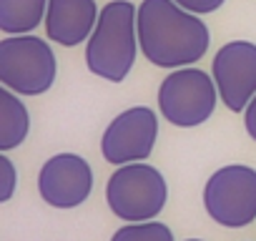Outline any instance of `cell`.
<instances>
[{
  "mask_svg": "<svg viewBox=\"0 0 256 241\" xmlns=\"http://www.w3.org/2000/svg\"><path fill=\"white\" fill-rule=\"evenodd\" d=\"M98 16L100 10L96 0H48L43 23L46 36L63 48H76L80 43H88Z\"/></svg>",
  "mask_w": 256,
  "mask_h": 241,
  "instance_id": "obj_10",
  "label": "cell"
},
{
  "mask_svg": "<svg viewBox=\"0 0 256 241\" xmlns=\"http://www.w3.org/2000/svg\"><path fill=\"white\" fill-rule=\"evenodd\" d=\"M58 60L38 36H6L0 40V83L18 96H43L53 88Z\"/></svg>",
  "mask_w": 256,
  "mask_h": 241,
  "instance_id": "obj_4",
  "label": "cell"
},
{
  "mask_svg": "<svg viewBox=\"0 0 256 241\" xmlns=\"http://www.w3.org/2000/svg\"><path fill=\"white\" fill-rule=\"evenodd\" d=\"M16 186H18V171L6 154H0V204H8L13 198Z\"/></svg>",
  "mask_w": 256,
  "mask_h": 241,
  "instance_id": "obj_14",
  "label": "cell"
},
{
  "mask_svg": "<svg viewBox=\"0 0 256 241\" xmlns=\"http://www.w3.org/2000/svg\"><path fill=\"white\" fill-rule=\"evenodd\" d=\"M211 76L218 88L221 103L231 113L246 110L256 96V43L228 40L224 43L211 63Z\"/></svg>",
  "mask_w": 256,
  "mask_h": 241,
  "instance_id": "obj_8",
  "label": "cell"
},
{
  "mask_svg": "<svg viewBox=\"0 0 256 241\" xmlns=\"http://www.w3.org/2000/svg\"><path fill=\"white\" fill-rule=\"evenodd\" d=\"M204 208L224 228H244L256 221V168L246 164L216 168L204 186Z\"/></svg>",
  "mask_w": 256,
  "mask_h": 241,
  "instance_id": "obj_6",
  "label": "cell"
},
{
  "mask_svg": "<svg viewBox=\"0 0 256 241\" xmlns=\"http://www.w3.org/2000/svg\"><path fill=\"white\" fill-rule=\"evenodd\" d=\"M48 0H0V30L6 36L33 33L46 23Z\"/></svg>",
  "mask_w": 256,
  "mask_h": 241,
  "instance_id": "obj_12",
  "label": "cell"
},
{
  "mask_svg": "<svg viewBox=\"0 0 256 241\" xmlns=\"http://www.w3.org/2000/svg\"><path fill=\"white\" fill-rule=\"evenodd\" d=\"M244 128H246L248 138L256 141V96L251 98V103H248L246 110H244Z\"/></svg>",
  "mask_w": 256,
  "mask_h": 241,
  "instance_id": "obj_16",
  "label": "cell"
},
{
  "mask_svg": "<svg viewBox=\"0 0 256 241\" xmlns=\"http://www.w3.org/2000/svg\"><path fill=\"white\" fill-rule=\"evenodd\" d=\"M30 134V113L18 93L0 88V151L8 154L26 144Z\"/></svg>",
  "mask_w": 256,
  "mask_h": 241,
  "instance_id": "obj_11",
  "label": "cell"
},
{
  "mask_svg": "<svg viewBox=\"0 0 256 241\" xmlns=\"http://www.w3.org/2000/svg\"><path fill=\"white\" fill-rule=\"evenodd\" d=\"M93 191V168L78 154H56L38 171V194L50 208H76Z\"/></svg>",
  "mask_w": 256,
  "mask_h": 241,
  "instance_id": "obj_9",
  "label": "cell"
},
{
  "mask_svg": "<svg viewBox=\"0 0 256 241\" xmlns=\"http://www.w3.org/2000/svg\"><path fill=\"white\" fill-rule=\"evenodd\" d=\"M110 241H176L174 231L164 221H138V224H123L113 231Z\"/></svg>",
  "mask_w": 256,
  "mask_h": 241,
  "instance_id": "obj_13",
  "label": "cell"
},
{
  "mask_svg": "<svg viewBox=\"0 0 256 241\" xmlns=\"http://www.w3.org/2000/svg\"><path fill=\"white\" fill-rule=\"evenodd\" d=\"M214 76L186 66L171 70L158 86V110L176 128H196L214 116L218 103Z\"/></svg>",
  "mask_w": 256,
  "mask_h": 241,
  "instance_id": "obj_5",
  "label": "cell"
},
{
  "mask_svg": "<svg viewBox=\"0 0 256 241\" xmlns=\"http://www.w3.org/2000/svg\"><path fill=\"white\" fill-rule=\"evenodd\" d=\"M138 46L151 66L176 70L208 53L211 33L201 16L188 13L176 0H141Z\"/></svg>",
  "mask_w": 256,
  "mask_h": 241,
  "instance_id": "obj_1",
  "label": "cell"
},
{
  "mask_svg": "<svg viewBox=\"0 0 256 241\" xmlns=\"http://www.w3.org/2000/svg\"><path fill=\"white\" fill-rule=\"evenodd\" d=\"M158 141V116L148 106L120 110L100 136V154L110 166L146 161Z\"/></svg>",
  "mask_w": 256,
  "mask_h": 241,
  "instance_id": "obj_7",
  "label": "cell"
},
{
  "mask_svg": "<svg viewBox=\"0 0 256 241\" xmlns=\"http://www.w3.org/2000/svg\"><path fill=\"white\" fill-rule=\"evenodd\" d=\"M138 6L110 0L86 43V68L108 83H123L138 58Z\"/></svg>",
  "mask_w": 256,
  "mask_h": 241,
  "instance_id": "obj_2",
  "label": "cell"
},
{
  "mask_svg": "<svg viewBox=\"0 0 256 241\" xmlns=\"http://www.w3.org/2000/svg\"><path fill=\"white\" fill-rule=\"evenodd\" d=\"M186 241H204V238H186Z\"/></svg>",
  "mask_w": 256,
  "mask_h": 241,
  "instance_id": "obj_17",
  "label": "cell"
},
{
  "mask_svg": "<svg viewBox=\"0 0 256 241\" xmlns=\"http://www.w3.org/2000/svg\"><path fill=\"white\" fill-rule=\"evenodd\" d=\"M181 8H186L188 13H196V16H208V13H216L226 0H176Z\"/></svg>",
  "mask_w": 256,
  "mask_h": 241,
  "instance_id": "obj_15",
  "label": "cell"
},
{
  "mask_svg": "<svg viewBox=\"0 0 256 241\" xmlns=\"http://www.w3.org/2000/svg\"><path fill=\"white\" fill-rule=\"evenodd\" d=\"M166 201L168 184L164 174L146 161L116 166L106 184V204L110 214L126 224L154 221L161 216Z\"/></svg>",
  "mask_w": 256,
  "mask_h": 241,
  "instance_id": "obj_3",
  "label": "cell"
}]
</instances>
